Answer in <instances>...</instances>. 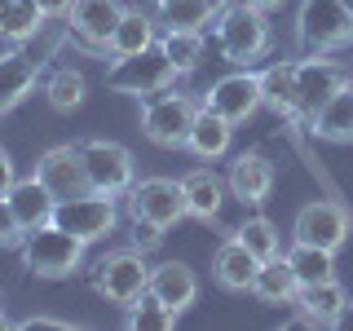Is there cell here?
I'll list each match as a JSON object with an SVG mask.
<instances>
[{
  "instance_id": "1",
  "label": "cell",
  "mask_w": 353,
  "mask_h": 331,
  "mask_svg": "<svg viewBox=\"0 0 353 331\" xmlns=\"http://www.w3.org/2000/svg\"><path fill=\"white\" fill-rule=\"evenodd\" d=\"M18 248H22V265L40 279H66L84 257V239H75L71 230L53 225V221L40 230H27Z\"/></svg>"
},
{
  "instance_id": "2",
  "label": "cell",
  "mask_w": 353,
  "mask_h": 331,
  "mask_svg": "<svg viewBox=\"0 0 353 331\" xmlns=\"http://www.w3.org/2000/svg\"><path fill=\"white\" fill-rule=\"evenodd\" d=\"M176 80V66L168 62L163 44H150L141 53H128V58H115L106 71V88L115 93H128V97H150V93H163Z\"/></svg>"
},
{
  "instance_id": "3",
  "label": "cell",
  "mask_w": 353,
  "mask_h": 331,
  "mask_svg": "<svg viewBox=\"0 0 353 331\" xmlns=\"http://www.w3.org/2000/svg\"><path fill=\"white\" fill-rule=\"evenodd\" d=\"M199 110L203 106H194L185 93H150L146 97V106H141V132L154 141V146H185L190 141V128H194V119H199Z\"/></svg>"
},
{
  "instance_id": "4",
  "label": "cell",
  "mask_w": 353,
  "mask_h": 331,
  "mask_svg": "<svg viewBox=\"0 0 353 331\" xmlns=\"http://www.w3.org/2000/svg\"><path fill=\"white\" fill-rule=\"evenodd\" d=\"M216 40H221V53L230 62L248 66L256 62L265 49H270V22H265V9H252L248 0L243 5H230L216 22Z\"/></svg>"
},
{
  "instance_id": "5",
  "label": "cell",
  "mask_w": 353,
  "mask_h": 331,
  "mask_svg": "<svg viewBox=\"0 0 353 331\" xmlns=\"http://www.w3.org/2000/svg\"><path fill=\"white\" fill-rule=\"evenodd\" d=\"M296 36L305 53H327L353 40V14L340 0H305L296 18Z\"/></svg>"
},
{
  "instance_id": "6",
  "label": "cell",
  "mask_w": 353,
  "mask_h": 331,
  "mask_svg": "<svg viewBox=\"0 0 353 331\" xmlns=\"http://www.w3.org/2000/svg\"><path fill=\"white\" fill-rule=\"evenodd\" d=\"M53 225L71 230L75 239L93 243V239H106L110 230H115V194H75V199H62L58 208H53Z\"/></svg>"
},
{
  "instance_id": "7",
  "label": "cell",
  "mask_w": 353,
  "mask_h": 331,
  "mask_svg": "<svg viewBox=\"0 0 353 331\" xmlns=\"http://www.w3.org/2000/svg\"><path fill=\"white\" fill-rule=\"evenodd\" d=\"M93 287L110 305H137L150 287V265L141 261V252H115V257H106L97 265Z\"/></svg>"
},
{
  "instance_id": "8",
  "label": "cell",
  "mask_w": 353,
  "mask_h": 331,
  "mask_svg": "<svg viewBox=\"0 0 353 331\" xmlns=\"http://www.w3.org/2000/svg\"><path fill=\"white\" fill-rule=\"evenodd\" d=\"M128 208H132V221H154V225H176L181 217H190L185 208V190L181 181H168V177H146L128 190Z\"/></svg>"
},
{
  "instance_id": "9",
  "label": "cell",
  "mask_w": 353,
  "mask_h": 331,
  "mask_svg": "<svg viewBox=\"0 0 353 331\" xmlns=\"http://www.w3.org/2000/svg\"><path fill=\"white\" fill-rule=\"evenodd\" d=\"M345 84H349V80H345V71H340L336 62H327V58L301 62V75H296V119H301V124H314V115H318V110H323Z\"/></svg>"
},
{
  "instance_id": "10",
  "label": "cell",
  "mask_w": 353,
  "mask_h": 331,
  "mask_svg": "<svg viewBox=\"0 0 353 331\" xmlns=\"http://www.w3.org/2000/svg\"><path fill=\"white\" fill-rule=\"evenodd\" d=\"M84 168H88V185L97 194H124L132 190V154L115 141H84Z\"/></svg>"
},
{
  "instance_id": "11",
  "label": "cell",
  "mask_w": 353,
  "mask_h": 331,
  "mask_svg": "<svg viewBox=\"0 0 353 331\" xmlns=\"http://www.w3.org/2000/svg\"><path fill=\"white\" fill-rule=\"evenodd\" d=\"M36 177L49 185V194L58 199V203H62V199H75V194L93 190V185H88V168H84L80 146H53V150H44Z\"/></svg>"
},
{
  "instance_id": "12",
  "label": "cell",
  "mask_w": 353,
  "mask_h": 331,
  "mask_svg": "<svg viewBox=\"0 0 353 331\" xmlns=\"http://www.w3.org/2000/svg\"><path fill=\"white\" fill-rule=\"evenodd\" d=\"M203 106L216 110L221 119H230V124H243V119H248L252 110L261 106V75L239 71V75H225V80H216L212 88H208Z\"/></svg>"
},
{
  "instance_id": "13",
  "label": "cell",
  "mask_w": 353,
  "mask_h": 331,
  "mask_svg": "<svg viewBox=\"0 0 353 331\" xmlns=\"http://www.w3.org/2000/svg\"><path fill=\"white\" fill-rule=\"evenodd\" d=\"M345 239H349V217L340 203L318 199V203L301 208V217H296V243H314V248L336 252Z\"/></svg>"
},
{
  "instance_id": "14",
  "label": "cell",
  "mask_w": 353,
  "mask_h": 331,
  "mask_svg": "<svg viewBox=\"0 0 353 331\" xmlns=\"http://www.w3.org/2000/svg\"><path fill=\"white\" fill-rule=\"evenodd\" d=\"M119 18H124V5H119V0H75V5L66 9L71 31L88 49H106L110 36H115V27H119Z\"/></svg>"
},
{
  "instance_id": "15",
  "label": "cell",
  "mask_w": 353,
  "mask_h": 331,
  "mask_svg": "<svg viewBox=\"0 0 353 331\" xmlns=\"http://www.w3.org/2000/svg\"><path fill=\"white\" fill-rule=\"evenodd\" d=\"M146 292L154 296V301H163L168 309H190L194 305V296H199V283H194V270L190 265H181V261H163V265H154L150 270V287Z\"/></svg>"
},
{
  "instance_id": "16",
  "label": "cell",
  "mask_w": 353,
  "mask_h": 331,
  "mask_svg": "<svg viewBox=\"0 0 353 331\" xmlns=\"http://www.w3.org/2000/svg\"><path fill=\"white\" fill-rule=\"evenodd\" d=\"M5 199H9V208H14L22 234H27V230L49 225V221H53V208H58V199L49 194V185H44L40 177H31V181H14Z\"/></svg>"
},
{
  "instance_id": "17",
  "label": "cell",
  "mask_w": 353,
  "mask_h": 331,
  "mask_svg": "<svg viewBox=\"0 0 353 331\" xmlns=\"http://www.w3.org/2000/svg\"><path fill=\"white\" fill-rule=\"evenodd\" d=\"M230 190L243 203H261L265 194L274 190V163L265 154H239L230 163Z\"/></svg>"
},
{
  "instance_id": "18",
  "label": "cell",
  "mask_w": 353,
  "mask_h": 331,
  "mask_svg": "<svg viewBox=\"0 0 353 331\" xmlns=\"http://www.w3.org/2000/svg\"><path fill=\"white\" fill-rule=\"evenodd\" d=\"M256 270H261V261L252 257V252L243 248L239 239H230V243H221V248H216L212 274H216L221 287H230V292H252V279H256Z\"/></svg>"
},
{
  "instance_id": "19",
  "label": "cell",
  "mask_w": 353,
  "mask_h": 331,
  "mask_svg": "<svg viewBox=\"0 0 353 331\" xmlns=\"http://www.w3.org/2000/svg\"><path fill=\"white\" fill-rule=\"evenodd\" d=\"M296 301H301V309H305V323L336 327V318H340V309L349 305V296H345V287H340L336 279H327V283L301 287V292H296Z\"/></svg>"
},
{
  "instance_id": "20",
  "label": "cell",
  "mask_w": 353,
  "mask_h": 331,
  "mask_svg": "<svg viewBox=\"0 0 353 331\" xmlns=\"http://www.w3.org/2000/svg\"><path fill=\"white\" fill-rule=\"evenodd\" d=\"M36 71L40 62H31L27 53H0V115L14 110L36 88Z\"/></svg>"
},
{
  "instance_id": "21",
  "label": "cell",
  "mask_w": 353,
  "mask_h": 331,
  "mask_svg": "<svg viewBox=\"0 0 353 331\" xmlns=\"http://www.w3.org/2000/svg\"><path fill=\"white\" fill-rule=\"evenodd\" d=\"M252 292L265 305H287V301H296L301 283H296V270L287 265V257H274V261H261L256 279H252Z\"/></svg>"
},
{
  "instance_id": "22",
  "label": "cell",
  "mask_w": 353,
  "mask_h": 331,
  "mask_svg": "<svg viewBox=\"0 0 353 331\" xmlns=\"http://www.w3.org/2000/svg\"><path fill=\"white\" fill-rule=\"evenodd\" d=\"M296 75H301V62H274L261 75V102L287 119H296Z\"/></svg>"
},
{
  "instance_id": "23",
  "label": "cell",
  "mask_w": 353,
  "mask_h": 331,
  "mask_svg": "<svg viewBox=\"0 0 353 331\" xmlns=\"http://www.w3.org/2000/svg\"><path fill=\"white\" fill-rule=\"evenodd\" d=\"M230 132H234V124H230V119H221L216 110H199V119H194V128H190V141H185V146H190L199 159H221V154L230 150Z\"/></svg>"
},
{
  "instance_id": "24",
  "label": "cell",
  "mask_w": 353,
  "mask_h": 331,
  "mask_svg": "<svg viewBox=\"0 0 353 331\" xmlns=\"http://www.w3.org/2000/svg\"><path fill=\"white\" fill-rule=\"evenodd\" d=\"M309 128H314L323 141H353V84L340 88V93L314 115Z\"/></svg>"
},
{
  "instance_id": "25",
  "label": "cell",
  "mask_w": 353,
  "mask_h": 331,
  "mask_svg": "<svg viewBox=\"0 0 353 331\" xmlns=\"http://www.w3.org/2000/svg\"><path fill=\"white\" fill-rule=\"evenodd\" d=\"M150 44H159L154 40V22L141 14V9H124V18H119V27H115V36H110L106 49L115 53V58H128V53H141V49H150Z\"/></svg>"
},
{
  "instance_id": "26",
  "label": "cell",
  "mask_w": 353,
  "mask_h": 331,
  "mask_svg": "<svg viewBox=\"0 0 353 331\" xmlns=\"http://www.w3.org/2000/svg\"><path fill=\"white\" fill-rule=\"evenodd\" d=\"M181 190H185V208H190V217H203L212 221L221 212V181L208 168H194L181 177Z\"/></svg>"
},
{
  "instance_id": "27",
  "label": "cell",
  "mask_w": 353,
  "mask_h": 331,
  "mask_svg": "<svg viewBox=\"0 0 353 331\" xmlns=\"http://www.w3.org/2000/svg\"><path fill=\"white\" fill-rule=\"evenodd\" d=\"M287 265L296 270V283H301V287L336 279V261H331V252L314 248V243H296V248L287 252Z\"/></svg>"
},
{
  "instance_id": "28",
  "label": "cell",
  "mask_w": 353,
  "mask_h": 331,
  "mask_svg": "<svg viewBox=\"0 0 353 331\" xmlns=\"http://www.w3.org/2000/svg\"><path fill=\"white\" fill-rule=\"evenodd\" d=\"M44 18L49 14H44L36 0H14V5L0 14V36L5 40H31L44 27Z\"/></svg>"
},
{
  "instance_id": "29",
  "label": "cell",
  "mask_w": 353,
  "mask_h": 331,
  "mask_svg": "<svg viewBox=\"0 0 353 331\" xmlns=\"http://www.w3.org/2000/svg\"><path fill=\"white\" fill-rule=\"evenodd\" d=\"M212 9L203 0H159V22L163 31H203Z\"/></svg>"
},
{
  "instance_id": "30",
  "label": "cell",
  "mask_w": 353,
  "mask_h": 331,
  "mask_svg": "<svg viewBox=\"0 0 353 331\" xmlns=\"http://www.w3.org/2000/svg\"><path fill=\"white\" fill-rule=\"evenodd\" d=\"M234 239H239L256 261H274V257H279V248H283V239H279V230H274V221H265V217L243 221V225L234 230Z\"/></svg>"
},
{
  "instance_id": "31",
  "label": "cell",
  "mask_w": 353,
  "mask_h": 331,
  "mask_svg": "<svg viewBox=\"0 0 353 331\" xmlns=\"http://www.w3.org/2000/svg\"><path fill=\"white\" fill-rule=\"evenodd\" d=\"M163 53H168V62L176 66V75L194 71L199 58H203V31H163Z\"/></svg>"
},
{
  "instance_id": "32",
  "label": "cell",
  "mask_w": 353,
  "mask_h": 331,
  "mask_svg": "<svg viewBox=\"0 0 353 331\" xmlns=\"http://www.w3.org/2000/svg\"><path fill=\"white\" fill-rule=\"evenodd\" d=\"M128 327L132 331H172L176 327V309H168L163 301H154L146 292L137 305H128Z\"/></svg>"
},
{
  "instance_id": "33",
  "label": "cell",
  "mask_w": 353,
  "mask_h": 331,
  "mask_svg": "<svg viewBox=\"0 0 353 331\" xmlns=\"http://www.w3.org/2000/svg\"><path fill=\"white\" fill-rule=\"evenodd\" d=\"M84 75L80 71H71V66H62L58 75H53L49 80V88H44V93H49V102H53V110H75L84 102Z\"/></svg>"
},
{
  "instance_id": "34",
  "label": "cell",
  "mask_w": 353,
  "mask_h": 331,
  "mask_svg": "<svg viewBox=\"0 0 353 331\" xmlns=\"http://www.w3.org/2000/svg\"><path fill=\"white\" fill-rule=\"evenodd\" d=\"M14 243H22V225H18L14 208H9V199L0 194V248H14Z\"/></svg>"
},
{
  "instance_id": "35",
  "label": "cell",
  "mask_w": 353,
  "mask_h": 331,
  "mask_svg": "<svg viewBox=\"0 0 353 331\" xmlns=\"http://www.w3.org/2000/svg\"><path fill=\"white\" fill-rule=\"evenodd\" d=\"M132 225H137V248L146 252V248H159V239H163V225H154V221H132Z\"/></svg>"
},
{
  "instance_id": "36",
  "label": "cell",
  "mask_w": 353,
  "mask_h": 331,
  "mask_svg": "<svg viewBox=\"0 0 353 331\" xmlns=\"http://www.w3.org/2000/svg\"><path fill=\"white\" fill-rule=\"evenodd\" d=\"M14 181H18V177H14V159H9V150L0 146V194H9Z\"/></svg>"
},
{
  "instance_id": "37",
  "label": "cell",
  "mask_w": 353,
  "mask_h": 331,
  "mask_svg": "<svg viewBox=\"0 0 353 331\" xmlns=\"http://www.w3.org/2000/svg\"><path fill=\"white\" fill-rule=\"evenodd\" d=\"M66 323H53V318H27L22 323V331H62Z\"/></svg>"
},
{
  "instance_id": "38",
  "label": "cell",
  "mask_w": 353,
  "mask_h": 331,
  "mask_svg": "<svg viewBox=\"0 0 353 331\" xmlns=\"http://www.w3.org/2000/svg\"><path fill=\"white\" fill-rule=\"evenodd\" d=\"M36 5L44 9V14H53V18H58V14H66V9L75 5V0H36Z\"/></svg>"
},
{
  "instance_id": "39",
  "label": "cell",
  "mask_w": 353,
  "mask_h": 331,
  "mask_svg": "<svg viewBox=\"0 0 353 331\" xmlns=\"http://www.w3.org/2000/svg\"><path fill=\"white\" fill-rule=\"evenodd\" d=\"M248 5H252V9H265V14H270V9H279L283 0H248Z\"/></svg>"
},
{
  "instance_id": "40",
  "label": "cell",
  "mask_w": 353,
  "mask_h": 331,
  "mask_svg": "<svg viewBox=\"0 0 353 331\" xmlns=\"http://www.w3.org/2000/svg\"><path fill=\"white\" fill-rule=\"evenodd\" d=\"M336 327H353V309L345 305V309H340V318H336Z\"/></svg>"
},
{
  "instance_id": "41",
  "label": "cell",
  "mask_w": 353,
  "mask_h": 331,
  "mask_svg": "<svg viewBox=\"0 0 353 331\" xmlns=\"http://www.w3.org/2000/svg\"><path fill=\"white\" fill-rule=\"evenodd\" d=\"M203 5L212 9V14H225V9H230V0H203Z\"/></svg>"
},
{
  "instance_id": "42",
  "label": "cell",
  "mask_w": 353,
  "mask_h": 331,
  "mask_svg": "<svg viewBox=\"0 0 353 331\" xmlns=\"http://www.w3.org/2000/svg\"><path fill=\"white\" fill-rule=\"evenodd\" d=\"M0 323H5V292H0Z\"/></svg>"
},
{
  "instance_id": "43",
  "label": "cell",
  "mask_w": 353,
  "mask_h": 331,
  "mask_svg": "<svg viewBox=\"0 0 353 331\" xmlns=\"http://www.w3.org/2000/svg\"><path fill=\"white\" fill-rule=\"evenodd\" d=\"M9 5H14V0H0V14H5V9H9Z\"/></svg>"
},
{
  "instance_id": "44",
  "label": "cell",
  "mask_w": 353,
  "mask_h": 331,
  "mask_svg": "<svg viewBox=\"0 0 353 331\" xmlns=\"http://www.w3.org/2000/svg\"><path fill=\"white\" fill-rule=\"evenodd\" d=\"M340 5H345V9H349V14H353V0H340Z\"/></svg>"
}]
</instances>
